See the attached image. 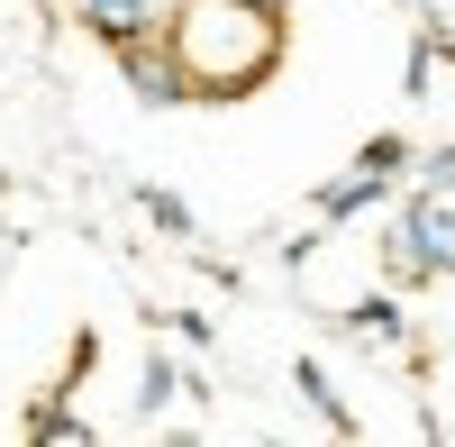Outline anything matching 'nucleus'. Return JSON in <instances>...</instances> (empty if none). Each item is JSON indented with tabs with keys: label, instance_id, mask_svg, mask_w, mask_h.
<instances>
[{
	"label": "nucleus",
	"instance_id": "1",
	"mask_svg": "<svg viewBox=\"0 0 455 447\" xmlns=\"http://www.w3.org/2000/svg\"><path fill=\"white\" fill-rule=\"evenodd\" d=\"M164 37L192 73V101H246L283 64V10L264 0H173Z\"/></svg>",
	"mask_w": 455,
	"mask_h": 447
},
{
	"label": "nucleus",
	"instance_id": "2",
	"mask_svg": "<svg viewBox=\"0 0 455 447\" xmlns=\"http://www.w3.org/2000/svg\"><path fill=\"white\" fill-rule=\"evenodd\" d=\"M383 274L392 283H446L455 274V192H410L392 210V238H383Z\"/></svg>",
	"mask_w": 455,
	"mask_h": 447
},
{
	"label": "nucleus",
	"instance_id": "3",
	"mask_svg": "<svg viewBox=\"0 0 455 447\" xmlns=\"http://www.w3.org/2000/svg\"><path fill=\"white\" fill-rule=\"evenodd\" d=\"M119 55V73H128V92L146 101V110H173V101H192V73H182V55H173V37H137V46H109Z\"/></svg>",
	"mask_w": 455,
	"mask_h": 447
},
{
	"label": "nucleus",
	"instance_id": "4",
	"mask_svg": "<svg viewBox=\"0 0 455 447\" xmlns=\"http://www.w3.org/2000/svg\"><path fill=\"white\" fill-rule=\"evenodd\" d=\"M73 19H83L100 46H137V37H164L173 0H73Z\"/></svg>",
	"mask_w": 455,
	"mask_h": 447
},
{
	"label": "nucleus",
	"instance_id": "5",
	"mask_svg": "<svg viewBox=\"0 0 455 447\" xmlns=\"http://www.w3.org/2000/svg\"><path fill=\"white\" fill-rule=\"evenodd\" d=\"M392 201V174H373V165H355V174H337L328 192H319V229H347V219H364V210H383Z\"/></svg>",
	"mask_w": 455,
	"mask_h": 447
},
{
	"label": "nucleus",
	"instance_id": "6",
	"mask_svg": "<svg viewBox=\"0 0 455 447\" xmlns=\"http://www.w3.org/2000/svg\"><path fill=\"white\" fill-rule=\"evenodd\" d=\"M337 329H347V338H364V347H401V338H410V320H401L392 292H364V302H347V311H337Z\"/></svg>",
	"mask_w": 455,
	"mask_h": 447
},
{
	"label": "nucleus",
	"instance_id": "7",
	"mask_svg": "<svg viewBox=\"0 0 455 447\" xmlns=\"http://www.w3.org/2000/svg\"><path fill=\"white\" fill-rule=\"evenodd\" d=\"M291 384H300V393H310V411H319V420H328L337 438H355V429H364V420L347 411V402H337V384L319 375V365H310V356H300V365H291Z\"/></svg>",
	"mask_w": 455,
	"mask_h": 447
},
{
	"label": "nucleus",
	"instance_id": "8",
	"mask_svg": "<svg viewBox=\"0 0 455 447\" xmlns=\"http://www.w3.org/2000/svg\"><path fill=\"white\" fill-rule=\"evenodd\" d=\"M137 210L156 219L164 238H201V219H192V201H182V192H164V183H137Z\"/></svg>",
	"mask_w": 455,
	"mask_h": 447
},
{
	"label": "nucleus",
	"instance_id": "9",
	"mask_svg": "<svg viewBox=\"0 0 455 447\" xmlns=\"http://www.w3.org/2000/svg\"><path fill=\"white\" fill-rule=\"evenodd\" d=\"M173 393H182V365H173L164 347H146V375H137V420H156Z\"/></svg>",
	"mask_w": 455,
	"mask_h": 447
},
{
	"label": "nucleus",
	"instance_id": "10",
	"mask_svg": "<svg viewBox=\"0 0 455 447\" xmlns=\"http://www.w3.org/2000/svg\"><path fill=\"white\" fill-rule=\"evenodd\" d=\"M410 156H419V146H410L401 128H383V137H364V146H355V165H373V174H392V183L410 174Z\"/></svg>",
	"mask_w": 455,
	"mask_h": 447
},
{
	"label": "nucleus",
	"instance_id": "11",
	"mask_svg": "<svg viewBox=\"0 0 455 447\" xmlns=\"http://www.w3.org/2000/svg\"><path fill=\"white\" fill-rule=\"evenodd\" d=\"M28 429H36V438H92V420L64 411V402H55V411H28Z\"/></svg>",
	"mask_w": 455,
	"mask_h": 447
},
{
	"label": "nucleus",
	"instance_id": "12",
	"mask_svg": "<svg viewBox=\"0 0 455 447\" xmlns=\"http://www.w3.org/2000/svg\"><path fill=\"white\" fill-rule=\"evenodd\" d=\"M419 183H428V192H455V146H428V156H419Z\"/></svg>",
	"mask_w": 455,
	"mask_h": 447
},
{
	"label": "nucleus",
	"instance_id": "13",
	"mask_svg": "<svg viewBox=\"0 0 455 447\" xmlns=\"http://www.w3.org/2000/svg\"><path fill=\"white\" fill-rule=\"evenodd\" d=\"M264 10H291V0H264Z\"/></svg>",
	"mask_w": 455,
	"mask_h": 447
}]
</instances>
